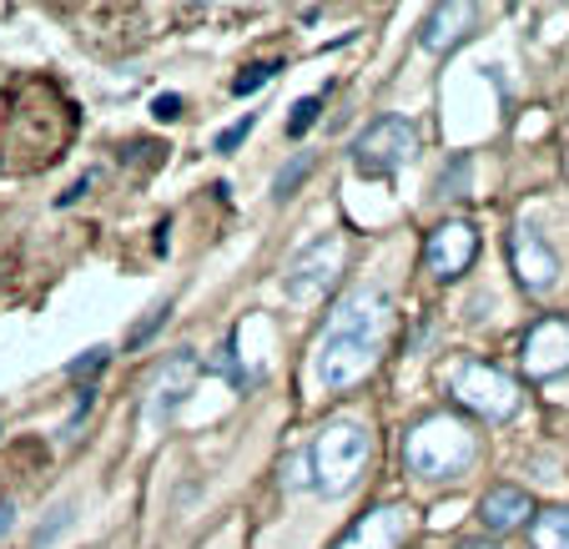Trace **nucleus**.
<instances>
[{
	"instance_id": "obj_1",
	"label": "nucleus",
	"mask_w": 569,
	"mask_h": 549,
	"mask_svg": "<svg viewBox=\"0 0 569 549\" xmlns=\"http://www.w3.org/2000/svg\"><path fill=\"white\" fill-rule=\"evenodd\" d=\"M479 459V439L453 413H429L403 433V469L419 479H459Z\"/></svg>"
},
{
	"instance_id": "obj_2",
	"label": "nucleus",
	"mask_w": 569,
	"mask_h": 549,
	"mask_svg": "<svg viewBox=\"0 0 569 549\" xmlns=\"http://www.w3.org/2000/svg\"><path fill=\"white\" fill-rule=\"evenodd\" d=\"M368 459H373V433L358 419H338L312 439L308 449V469H312V489L318 495H348L363 479Z\"/></svg>"
},
{
	"instance_id": "obj_3",
	"label": "nucleus",
	"mask_w": 569,
	"mask_h": 549,
	"mask_svg": "<svg viewBox=\"0 0 569 549\" xmlns=\"http://www.w3.org/2000/svg\"><path fill=\"white\" fill-rule=\"evenodd\" d=\"M443 388L453 393V403H463L469 413L489 423H505L519 413V383L505 368L483 363V358H459V363L443 368Z\"/></svg>"
},
{
	"instance_id": "obj_4",
	"label": "nucleus",
	"mask_w": 569,
	"mask_h": 549,
	"mask_svg": "<svg viewBox=\"0 0 569 549\" xmlns=\"http://www.w3.org/2000/svg\"><path fill=\"white\" fill-rule=\"evenodd\" d=\"M413 151H419V127L409 117H378L373 127L358 131L353 167L363 177H393L398 167L413 162Z\"/></svg>"
},
{
	"instance_id": "obj_5",
	"label": "nucleus",
	"mask_w": 569,
	"mask_h": 549,
	"mask_svg": "<svg viewBox=\"0 0 569 549\" xmlns=\"http://www.w3.org/2000/svg\"><path fill=\"white\" fill-rule=\"evenodd\" d=\"M378 353H383V343L378 338H353V333H322L318 353H312V378H318L328 393H338V388H353L358 378L373 373Z\"/></svg>"
},
{
	"instance_id": "obj_6",
	"label": "nucleus",
	"mask_w": 569,
	"mask_h": 549,
	"mask_svg": "<svg viewBox=\"0 0 569 549\" xmlns=\"http://www.w3.org/2000/svg\"><path fill=\"white\" fill-rule=\"evenodd\" d=\"M343 272V238L328 232V238H312L298 258H288V272H282V292L292 302H318L322 292L338 282Z\"/></svg>"
},
{
	"instance_id": "obj_7",
	"label": "nucleus",
	"mask_w": 569,
	"mask_h": 549,
	"mask_svg": "<svg viewBox=\"0 0 569 549\" xmlns=\"http://www.w3.org/2000/svg\"><path fill=\"white\" fill-rule=\"evenodd\" d=\"M393 328V302L383 298V288H353L328 318V333H353V338H378L383 343Z\"/></svg>"
},
{
	"instance_id": "obj_8",
	"label": "nucleus",
	"mask_w": 569,
	"mask_h": 549,
	"mask_svg": "<svg viewBox=\"0 0 569 549\" xmlns=\"http://www.w3.org/2000/svg\"><path fill=\"white\" fill-rule=\"evenodd\" d=\"M473 252H479V232H473L469 222H459V217H449V222H439L429 232V242H423V262H429L433 278L453 282L469 272Z\"/></svg>"
},
{
	"instance_id": "obj_9",
	"label": "nucleus",
	"mask_w": 569,
	"mask_h": 549,
	"mask_svg": "<svg viewBox=\"0 0 569 549\" xmlns=\"http://www.w3.org/2000/svg\"><path fill=\"white\" fill-rule=\"evenodd\" d=\"M519 363L529 378H559L569 368V318H539L519 343Z\"/></svg>"
},
{
	"instance_id": "obj_10",
	"label": "nucleus",
	"mask_w": 569,
	"mask_h": 549,
	"mask_svg": "<svg viewBox=\"0 0 569 549\" xmlns=\"http://www.w3.org/2000/svg\"><path fill=\"white\" fill-rule=\"evenodd\" d=\"M197 378H202V358H197L192 348H177V353L157 368V383H151V419L157 423L172 419V413L192 399Z\"/></svg>"
},
{
	"instance_id": "obj_11",
	"label": "nucleus",
	"mask_w": 569,
	"mask_h": 549,
	"mask_svg": "<svg viewBox=\"0 0 569 549\" xmlns=\"http://www.w3.org/2000/svg\"><path fill=\"white\" fill-rule=\"evenodd\" d=\"M509 262H515V278L529 292H549L559 282V258L549 252V242L539 238L535 227H525V222L509 232Z\"/></svg>"
},
{
	"instance_id": "obj_12",
	"label": "nucleus",
	"mask_w": 569,
	"mask_h": 549,
	"mask_svg": "<svg viewBox=\"0 0 569 549\" xmlns=\"http://www.w3.org/2000/svg\"><path fill=\"white\" fill-rule=\"evenodd\" d=\"M409 529H413V509L388 505V509H373L368 519H358V525L338 539V549H398L409 539Z\"/></svg>"
},
{
	"instance_id": "obj_13",
	"label": "nucleus",
	"mask_w": 569,
	"mask_h": 549,
	"mask_svg": "<svg viewBox=\"0 0 569 549\" xmlns=\"http://www.w3.org/2000/svg\"><path fill=\"white\" fill-rule=\"evenodd\" d=\"M473 21H479V6L469 0H449V6H433L419 26V46L423 51H453L459 41H469Z\"/></svg>"
},
{
	"instance_id": "obj_14",
	"label": "nucleus",
	"mask_w": 569,
	"mask_h": 549,
	"mask_svg": "<svg viewBox=\"0 0 569 549\" xmlns=\"http://www.w3.org/2000/svg\"><path fill=\"white\" fill-rule=\"evenodd\" d=\"M529 515H535V505H529V495L515 485H495L479 499V525L489 529V535H509V529H519Z\"/></svg>"
},
{
	"instance_id": "obj_15",
	"label": "nucleus",
	"mask_w": 569,
	"mask_h": 549,
	"mask_svg": "<svg viewBox=\"0 0 569 549\" xmlns=\"http://www.w3.org/2000/svg\"><path fill=\"white\" fill-rule=\"evenodd\" d=\"M529 545L535 549H569V505H555V509H545V515H535Z\"/></svg>"
},
{
	"instance_id": "obj_16",
	"label": "nucleus",
	"mask_w": 569,
	"mask_h": 549,
	"mask_svg": "<svg viewBox=\"0 0 569 549\" xmlns=\"http://www.w3.org/2000/svg\"><path fill=\"white\" fill-rule=\"evenodd\" d=\"M282 71V61H258V66H242V76L232 81V91L237 97H252V91H262L272 81V76Z\"/></svg>"
},
{
	"instance_id": "obj_17",
	"label": "nucleus",
	"mask_w": 569,
	"mask_h": 549,
	"mask_svg": "<svg viewBox=\"0 0 569 549\" xmlns=\"http://www.w3.org/2000/svg\"><path fill=\"white\" fill-rule=\"evenodd\" d=\"M322 117V91H312V97L292 101V117H288V137H302V131L312 127V121Z\"/></svg>"
},
{
	"instance_id": "obj_18",
	"label": "nucleus",
	"mask_w": 569,
	"mask_h": 549,
	"mask_svg": "<svg viewBox=\"0 0 569 549\" xmlns=\"http://www.w3.org/2000/svg\"><path fill=\"white\" fill-rule=\"evenodd\" d=\"M252 127H258V111H242V117H237L227 131H217L212 151H237V147H242V141L252 137Z\"/></svg>"
},
{
	"instance_id": "obj_19",
	"label": "nucleus",
	"mask_w": 569,
	"mask_h": 549,
	"mask_svg": "<svg viewBox=\"0 0 569 549\" xmlns=\"http://www.w3.org/2000/svg\"><path fill=\"white\" fill-rule=\"evenodd\" d=\"M308 172H312V157H308V151H298V157H292V167H282V172H278V182H272V197L282 202L288 192H298V182Z\"/></svg>"
},
{
	"instance_id": "obj_20",
	"label": "nucleus",
	"mask_w": 569,
	"mask_h": 549,
	"mask_svg": "<svg viewBox=\"0 0 569 549\" xmlns=\"http://www.w3.org/2000/svg\"><path fill=\"white\" fill-rule=\"evenodd\" d=\"M469 187V157H453V167H443L439 177V197H463Z\"/></svg>"
},
{
	"instance_id": "obj_21",
	"label": "nucleus",
	"mask_w": 569,
	"mask_h": 549,
	"mask_svg": "<svg viewBox=\"0 0 569 549\" xmlns=\"http://www.w3.org/2000/svg\"><path fill=\"white\" fill-rule=\"evenodd\" d=\"M167 312H172V302H157V308H151V312H147V318H141V323H137V328H131L127 348H141V343H147V338H151V333H157V328H161V323H167Z\"/></svg>"
},
{
	"instance_id": "obj_22",
	"label": "nucleus",
	"mask_w": 569,
	"mask_h": 549,
	"mask_svg": "<svg viewBox=\"0 0 569 549\" xmlns=\"http://www.w3.org/2000/svg\"><path fill=\"white\" fill-rule=\"evenodd\" d=\"M107 358H111V348H87V353L81 358H71V363H66V373L71 378H87V373H101V368H107Z\"/></svg>"
},
{
	"instance_id": "obj_23",
	"label": "nucleus",
	"mask_w": 569,
	"mask_h": 549,
	"mask_svg": "<svg viewBox=\"0 0 569 549\" xmlns=\"http://www.w3.org/2000/svg\"><path fill=\"white\" fill-rule=\"evenodd\" d=\"M91 409H97V388H81V393H76V413H71V419H66L61 439H71V433H76V423L87 419V413H91Z\"/></svg>"
},
{
	"instance_id": "obj_24",
	"label": "nucleus",
	"mask_w": 569,
	"mask_h": 549,
	"mask_svg": "<svg viewBox=\"0 0 569 549\" xmlns=\"http://www.w3.org/2000/svg\"><path fill=\"white\" fill-rule=\"evenodd\" d=\"M71 519H76V509H71V505H66V509H56V519H51V525H41V529H36V545H51V539L61 535V529H71Z\"/></svg>"
},
{
	"instance_id": "obj_25",
	"label": "nucleus",
	"mask_w": 569,
	"mask_h": 549,
	"mask_svg": "<svg viewBox=\"0 0 569 549\" xmlns=\"http://www.w3.org/2000/svg\"><path fill=\"white\" fill-rule=\"evenodd\" d=\"M91 187H97V172H87V177H76V182H71V187H66V192H61V197H56V202H61V207H71V202H81V197H87V192H91Z\"/></svg>"
},
{
	"instance_id": "obj_26",
	"label": "nucleus",
	"mask_w": 569,
	"mask_h": 549,
	"mask_svg": "<svg viewBox=\"0 0 569 549\" xmlns=\"http://www.w3.org/2000/svg\"><path fill=\"white\" fill-rule=\"evenodd\" d=\"M151 117H157V121H177V117H182V97H157V101H151Z\"/></svg>"
},
{
	"instance_id": "obj_27",
	"label": "nucleus",
	"mask_w": 569,
	"mask_h": 549,
	"mask_svg": "<svg viewBox=\"0 0 569 549\" xmlns=\"http://www.w3.org/2000/svg\"><path fill=\"white\" fill-rule=\"evenodd\" d=\"M16 529V505L11 499H0V535H11Z\"/></svg>"
},
{
	"instance_id": "obj_28",
	"label": "nucleus",
	"mask_w": 569,
	"mask_h": 549,
	"mask_svg": "<svg viewBox=\"0 0 569 549\" xmlns=\"http://www.w3.org/2000/svg\"><path fill=\"white\" fill-rule=\"evenodd\" d=\"M469 549H483V545H469ZM489 549H495V545H489Z\"/></svg>"
}]
</instances>
